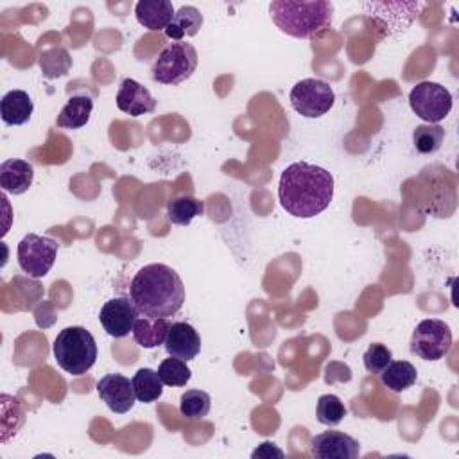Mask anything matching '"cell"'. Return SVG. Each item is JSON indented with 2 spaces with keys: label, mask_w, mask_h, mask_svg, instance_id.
I'll return each instance as SVG.
<instances>
[{
  "label": "cell",
  "mask_w": 459,
  "mask_h": 459,
  "mask_svg": "<svg viewBox=\"0 0 459 459\" xmlns=\"http://www.w3.org/2000/svg\"><path fill=\"white\" fill-rule=\"evenodd\" d=\"M443 140H445V129L437 124L416 126L412 133V143L420 154H432L439 151Z\"/></svg>",
  "instance_id": "obj_26"
},
{
  "label": "cell",
  "mask_w": 459,
  "mask_h": 459,
  "mask_svg": "<svg viewBox=\"0 0 459 459\" xmlns=\"http://www.w3.org/2000/svg\"><path fill=\"white\" fill-rule=\"evenodd\" d=\"M39 65L47 77H59L70 70L72 59L65 48H50L41 54Z\"/></svg>",
  "instance_id": "obj_29"
},
{
  "label": "cell",
  "mask_w": 459,
  "mask_h": 459,
  "mask_svg": "<svg viewBox=\"0 0 459 459\" xmlns=\"http://www.w3.org/2000/svg\"><path fill=\"white\" fill-rule=\"evenodd\" d=\"M360 445L341 430H325L310 439V455L316 459H355Z\"/></svg>",
  "instance_id": "obj_12"
},
{
  "label": "cell",
  "mask_w": 459,
  "mask_h": 459,
  "mask_svg": "<svg viewBox=\"0 0 459 459\" xmlns=\"http://www.w3.org/2000/svg\"><path fill=\"white\" fill-rule=\"evenodd\" d=\"M348 414L342 400L335 394H321L316 403V418L319 423L333 427L339 425Z\"/></svg>",
  "instance_id": "obj_28"
},
{
  "label": "cell",
  "mask_w": 459,
  "mask_h": 459,
  "mask_svg": "<svg viewBox=\"0 0 459 459\" xmlns=\"http://www.w3.org/2000/svg\"><path fill=\"white\" fill-rule=\"evenodd\" d=\"M140 316L131 298H113L106 301L99 312V321L108 335L122 339L133 332V326Z\"/></svg>",
  "instance_id": "obj_11"
},
{
  "label": "cell",
  "mask_w": 459,
  "mask_h": 459,
  "mask_svg": "<svg viewBox=\"0 0 459 459\" xmlns=\"http://www.w3.org/2000/svg\"><path fill=\"white\" fill-rule=\"evenodd\" d=\"M212 398L203 389H186L179 398V412L186 420H203L210 412Z\"/></svg>",
  "instance_id": "obj_25"
},
{
  "label": "cell",
  "mask_w": 459,
  "mask_h": 459,
  "mask_svg": "<svg viewBox=\"0 0 459 459\" xmlns=\"http://www.w3.org/2000/svg\"><path fill=\"white\" fill-rule=\"evenodd\" d=\"M117 108L129 117H142L156 109V99L138 81L126 77L117 91Z\"/></svg>",
  "instance_id": "obj_14"
},
{
  "label": "cell",
  "mask_w": 459,
  "mask_h": 459,
  "mask_svg": "<svg viewBox=\"0 0 459 459\" xmlns=\"http://www.w3.org/2000/svg\"><path fill=\"white\" fill-rule=\"evenodd\" d=\"M163 346L170 357H178L188 362L199 355L201 337L190 323L176 321L170 325Z\"/></svg>",
  "instance_id": "obj_15"
},
{
  "label": "cell",
  "mask_w": 459,
  "mask_h": 459,
  "mask_svg": "<svg viewBox=\"0 0 459 459\" xmlns=\"http://www.w3.org/2000/svg\"><path fill=\"white\" fill-rule=\"evenodd\" d=\"M158 375L163 385L169 387H183L192 378V371L186 366V360H181L178 357L163 359L158 366Z\"/></svg>",
  "instance_id": "obj_27"
},
{
  "label": "cell",
  "mask_w": 459,
  "mask_h": 459,
  "mask_svg": "<svg viewBox=\"0 0 459 459\" xmlns=\"http://www.w3.org/2000/svg\"><path fill=\"white\" fill-rule=\"evenodd\" d=\"M333 197V176L317 165L296 161L283 169L278 181V199L283 210L299 219L325 212Z\"/></svg>",
  "instance_id": "obj_1"
},
{
  "label": "cell",
  "mask_w": 459,
  "mask_h": 459,
  "mask_svg": "<svg viewBox=\"0 0 459 459\" xmlns=\"http://www.w3.org/2000/svg\"><path fill=\"white\" fill-rule=\"evenodd\" d=\"M253 457H271V455H278V457H283V452L280 450V448H276L274 446V443H271V441H265V443H262L253 454H251Z\"/></svg>",
  "instance_id": "obj_31"
},
{
  "label": "cell",
  "mask_w": 459,
  "mask_h": 459,
  "mask_svg": "<svg viewBox=\"0 0 459 459\" xmlns=\"http://www.w3.org/2000/svg\"><path fill=\"white\" fill-rule=\"evenodd\" d=\"M416 378H418V371L407 360H391L380 371V382L393 393H402L412 387Z\"/></svg>",
  "instance_id": "obj_22"
},
{
  "label": "cell",
  "mask_w": 459,
  "mask_h": 459,
  "mask_svg": "<svg viewBox=\"0 0 459 459\" xmlns=\"http://www.w3.org/2000/svg\"><path fill=\"white\" fill-rule=\"evenodd\" d=\"M201 27H203L201 11L194 5H183L174 13L172 22L165 29V34H167V38H170L174 41H181L186 36L188 38L195 36Z\"/></svg>",
  "instance_id": "obj_21"
},
{
  "label": "cell",
  "mask_w": 459,
  "mask_h": 459,
  "mask_svg": "<svg viewBox=\"0 0 459 459\" xmlns=\"http://www.w3.org/2000/svg\"><path fill=\"white\" fill-rule=\"evenodd\" d=\"M409 104L416 117L427 124H437L445 120L452 109V93L439 82L423 81L411 90Z\"/></svg>",
  "instance_id": "obj_8"
},
{
  "label": "cell",
  "mask_w": 459,
  "mask_h": 459,
  "mask_svg": "<svg viewBox=\"0 0 459 459\" xmlns=\"http://www.w3.org/2000/svg\"><path fill=\"white\" fill-rule=\"evenodd\" d=\"M131 382L134 387L136 400L142 403H152L163 394V382L158 371L151 368H140Z\"/></svg>",
  "instance_id": "obj_24"
},
{
  "label": "cell",
  "mask_w": 459,
  "mask_h": 459,
  "mask_svg": "<svg viewBox=\"0 0 459 459\" xmlns=\"http://www.w3.org/2000/svg\"><path fill=\"white\" fill-rule=\"evenodd\" d=\"M197 50L185 41L169 43L152 63V81L160 84H179L197 68Z\"/></svg>",
  "instance_id": "obj_5"
},
{
  "label": "cell",
  "mask_w": 459,
  "mask_h": 459,
  "mask_svg": "<svg viewBox=\"0 0 459 459\" xmlns=\"http://www.w3.org/2000/svg\"><path fill=\"white\" fill-rule=\"evenodd\" d=\"M172 2L169 0H140L134 5V16L140 25L149 30H165L174 16Z\"/></svg>",
  "instance_id": "obj_18"
},
{
  "label": "cell",
  "mask_w": 459,
  "mask_h": 459,
  "mask_svg": "<svg viewBox=\"0 0 459 459\" xmlns=\"http://www.w3.org/2000/svg\"><path fill=\"white\" fill-rule=\"evenodd\" d=\"M170 323L167 317H152V316H138L134 326H133V339L142 348H156L165 344L167 333H169Z\"/></svg>",
  "instance_id": "obj_19"
},
{
  "label": "cell",
  "mask_w": 459,
  "mask_h": 459,
  "mask_svg": "<svg viewBox=\"0 0 459 459\" xmlns=\"http://www.w3.org/2000/svg\"><path fill=\"white\" fill-rule=\"evenodd\" d=\"M34 179V169L29 161L9 158L0 163V186L5 194L20 195L27 192Z\"/></svg>",
  "instance_id": "obj_16"
},
{
  "label": "cell",
  "mask_w": 459,
  "mask_h": 459,
  "mask_svg": "<svg viewBox=\"0 0 459 459\" xmlns=\"http://www.w3.org/2000/svg\"><path fill=\"white\" fill-rule=\"evenodd\" d=\"M97 393L108 409L117 414L129 412L136 402L133 382L120 373L104 375L97 382Z\"/></svg>",
  "instance_id": "obj_13"
},
{
  "label": "cell",
  "mask_w": 459,
  "mask_h": 459,
  "mask_svg": "<svg viewBox=\"0 0 459 459\" xmlns=\"http://www.w3.org/2000/svg\"><path fill=\"white\" fill-rule=\"evenodd\" d=\"M93 111V99L86 93L72 95L66 104L61 108L56 126L61 129H81L88 124L90 115Z\"/></svg>",
  "instance_id": "obj_20"
},
{
  "label": "cell",
  "mask_w": 459,
  "mask_h": 459,
  "mask_svg": "<svg viewBox=\"0 0 459 459\" xmlns=\"http://www.w3.org/2000/svg\"><path fill=\"white\" fill-rule=\"evenodd\" d=\"M129 296L143 316L170 317L185 303V285L167 264H147L131 280Z\"/></svg>",
  "instance_id": "obj_2"
},
{
  "label": "cell",
  "mask_w": 459,
  "mask_h": 459,
  "mask_svg": "<svg viewBox=\"0 0 459 459\" xmlns=\"http://www.w3.org/2000/svg\"><path fill=\"white\" fill-rule=\"evenodd\" d=\"M269 14L281 32L292 38L314 39L330 29L333 4L328 0H273Z\"/></svg>",
  "instance_id": "obj_3"
},
{
  "label": "cell",
  "mask_w": 459,
  "mask_h": 459,
  "mask_svg": "<svg viewBox=\"0 0 459 459\" xmlns=\"http://www.w3.org/2000/svg\"><path fill=\"white\" fill-rule=\"evenodd\" d=\"M292 108L305 118H319L328 113L335 102V93L332 86L316 77H307L298 81L290 90Z\"/></svg>",
  "instance_id": "obj_6"
},
{
  "label": "cell",
  "mask_w": 459,
  "mask_h": 459,
  "mask_svg": "<svg viewBox=\"0 0 459 459\" xmlns=\"http://www.w3.org/2000/svg\"><path fill=\"white\" fill-rule=\"evenodd\" d=\"M393 359V353L391 350L382 344V342H373L368 346V350L364 351L362 355V362H364V368L369 371V373H375V375H380V371L391 362Z\"/></svg>",
  "instance_id": "obj_30"
},
{
  "label": "cell",
  "mask_w": 459,
  "mask_h": 459,
  "mask_svg": "<svg viewBox=\"0 0 459 459\" xmlns=\"http://www.w3.org/2000/svg\"><path fill=\"white\" fill-rule=\"evenodd\" d=\"M57 242L50 237L27 233L18 242V265L30 278H43L52 269L57 256Z\"/></svg>",
  "instance_id": "obj_7"
},
{
  "label": "cell",
  "mask_w": 459,
  "mask_h": 459,
  "mask_svg": "<svg viewBox=\"0 0 459 459\" xmlns=\"http://www.w3.org/2000/svg\"><path fill=\"white\" fill-rule=\"evenodd\" d=\"M452 348V330L441 319H423L412 332L411 353L423 360H439Z\"/></svg>",
  "instance_id": "obj_9"
},
{
  "label": "cell",
  "mask_w": 459,
  "mask_h": 459,
  "mask_svg": "<svg viewBox=\"0 0 459 459\" xmlns=\"http://www.w3.org/2000/svg\"><path fill=\"white\" fill-rule=\"evenodd\" d=\"M423 7H425L423 2H402V4L382 2L380 9L377 7L375 2L362 4L366 18L382 29V38L396 32H403L414 22V18L420 14Z\"/></svg>",
  "instance_id": "obj_10"
},
{
  "label": "cell",
  "mask_w": 459,
  "mask_h": 459,
  "mask_svg": "<svg viewBox=\"0 0 459 459\" xmlns=\"http://www.w3.org/2000/svg\"><path fill=\"white\" fill-rule=\"evenodd\" d=\"M204 203L192 195H178L167 204V217L172 224L188 226L195 217L203 215Z\"/></svg>",
  "instance_id": "obj_23"
},
{
  "label": "cell",
  "mask_w": 459,
  "mask_h": 459,
  "mask_svg": "<svg viewBox=\"0 0 459 459\" xmlns=\"http://www.w3.org/2000/svg\"><path fill=\"white\" fill-rule=\"evenodd\" d=\"M54 357L63 371L81 377L97 360V342L84 326H66L54 341Z\"/></svg>",
  "instance_id": "obj_4"
},
{
  "label": "cell",
  "mask_w": 459,
  "mask_h": 459,
  "mask_svg": "<svg viewBox=\"0 0 459 459\" xmlns=\"http://www.w3.org/2000/svg\"><path fill=\"white\" fill-rule=\"evenodd\" d=\"M34 102L23 90H9L0 100V117L5 126H23L30 120Z\"/></svg>",
  "instance_id": "obj_17"
}]
</instances>
